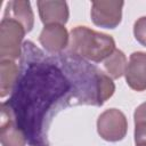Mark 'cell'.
<instances>
[{
  "instance_id": "obj_6",
  "label": "cell",
  "mask_w": 146,
  "mask_h": 146,
  "mask_svg": "<svg viewBox=\"0 0 146 146\" xmlns=\"http://www.w3.org/2000/svg\"><path fill=\"white\" fill-rule=\"evenodd\" d=\"M39 42L47 52L51 55H59L66 49V47H68L70 34L65 25H44L39 35Z\"/></svg>"
},
{
  "instance_id": "obj_15",
  "label": "cell",
  "mask_w": 146,
  "mask_h": 146,
  "mask_svg": "<svg viewBox=\"0 0 146 146\" xmlns=\"http://www.w3.org/2000/svg\"><path fill=\"white\" fill-rule=\"evenodd\" d=\"M43 146H46V145H43Z\"/></svg>"
},
{
  "instance_id": "obj_14",
  "label": "cell",
  "mask_w": 146,
  "mask_h": 146,
  "mask_svg": "<svg viewBox=\"0 0 146 146\" xmlns=\"http://www.w3.org/2000/svg\"><path fill=\"white\" fill-rule=\"evenodd\" d=\"M140 146H146V144H145V145H140Z\"/></svg>"
},
{
  "instance_id": "obj_12",
  "label": "cell",
  "mask_w": 146,
  "mask_h": 146,
  "mask_svg": "<svg viewBox=\"0 0 146 146\" xmlns=\"http://www.w3.org/2000/svg\"><path fill=\"white\" fill-rule=\"evenodd\" d=\"M135 144L136 146L146 144V102L140 104L135 113Z\"/></svg>"
},
{
  "instance_id": "obj_4",
  "label": "cell",
  "mask_w": 146,
  "mask_h": 146,
  "mask_svg": "<svg viewBox=\"0 0 146 146\" xmlns=\"http://www.w3.org/2000/svg\"><path fill=\"white\" fill-rule=\"evenodd\" d=\"M123 1L95 0L91 2L90 16L95 25L103 29H115L122 21Z\"/></svg>"
},
{
  "instance_id": "obj_10",
  "label": "cell",
  "mask_w": 146,
  "mask_h": 146,
  "mask_svg": "<svg viewBox=\"0 0 146 146\" xmlns=\"http://www.w3.org/2000/svg\"><path fill=\"white\" fill-rule=\"evenodd\" d=\"M19 67L16 60H0V97L8 96L18 82Z\"/></svg>"
},
{
  "instance_id": "obj_13",
  "label": "cell",
  "mask_w": 146,
  "mask_h": 146,
  "mask_svg": "<svg viewBox=\"0 0 146 146\" xmlns=\"http://www.w3.org/2000/svg\"><path fill=\"white\" fill-rule=\"evenodd\" d=\"M135 39L144 47H146V16L139 17L133 24Z\"/></svg>"
},
{
  "instance_id": "obj_1",
  "label": "cell",
  "mask_w": 146,
  "mask_h": 146,
  "mask_svg": "<svg viewBox=\"0 0 146 146\" xmlns=\"http://www.w3.org/2000/svg\"><path fill=\"white\" fill-rule=\"evenodd\" d=\"M67 48L70 54L92 63L104 62L116 49L112 35L97 32L84 25L71 30Z\"/></svg>"
},
{
  "instance_id": "obj_2",
  "label": "cell",
  "mask_w": 146,
  "mask_h": 146,
  "mask_svg": "<svg viewBox=\"0 0 146 146\" xmlns=\"http://www.w3.org/2000/svg\"><path fill=\"white\" fill-rule=\"evenodd\" d=\"M25 34L26 30L19 22L2 17L0 23V60H17L22 56V42Z\"/></svg>"
},
{
  "instance_id": "obj_7",
  "label": "cell",
  "mask_w": 146,
  "mask_h": 146,
  "mask_svg": "<svg viewBox=\"0 0 146 146\" xmlns=\"http://www.w3.org/2000/svg\"><path fill=\"white\" fill-rule=\"evenodd\" d=\"M124 76L127 84L132 90H146V52L135 51L130 55Z\"/></svg>"
},
{
  "instance_id": "obj_11",
  "label": "cell",
  "mask_w": 146,
  "mask_h": 146,
  "mask_svg": "<svg viewBox=\"0 0 146 146\" xmlns=\"http://www.w3.org/2000/svg\"><path fill=\"white\" fill-rule=\"evenodd\" d=\"M103 65L106 74L112 80H116V79H120L122 75H124L128 62L124 52L120 49H115L103 62Z\"/></svg>"
},
{
  "instance_id": "obj_9",
  "label": "cell",
  "mask_w": 146,
  "mask_h": 146,
  "mask_svg": "<svg viewBox=\"0 0 146 146\" xmlns=\"http://www.w3.org/2000/svg\"><path fill=\"white\" fill-rule=\"evenodd\" d=\"M3 17L19 22L26 30V33L31 32L34 26V14L29 0H13L7 2Z\"/></svg>"
},
{
  "instance_id": "obj_5",
  "label": "cell",
  "mask_w": 146,
  "mask_h": 146,
  "mask_svg": "<svg viewBox=\"0 0 146 146\" xmlns=\"http://www.w3.org/2000/svg\"><path fill=\"white\" fill-rule=\"evenodd\" d=\"M0 139L2 146H25L27 141L26 135L18 125L15 113L8 103L1 104Z\"/></svg>"
},
{
  "instance_id": "obj_8",
  "label": "cell",
  "mask_w": 146,
  "mask_h": 146,
  "mask_svg": "<svg viewBox=\"0 0 146 146\" xmlns=\"http://www.w3.org/2000/svg\"><path fill=\"white\" fill-rule=\"evenodd\" d=\"M39 16L44 25H65L70 17L68 5L60 0H39L36 1Z\"/></svg>"
},
{
  "instance_id": "obj_3",
  "label": "cell",
  "mask_w": 146,
  "mask_h": 146,
  "mask_svg": "<svg viewBox=\"0 0 146 146\" xmlns=\"http://www.w3.org/2000/svg\"><path fill=\"white\" fill-rule=\"evenodd\" d=\"M128 131V121L124 113L117 108H108L97 119V132L106 141L122 140Z\"/></svg>"
}]
</instances>
